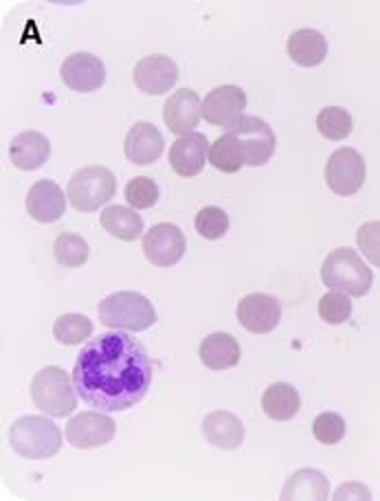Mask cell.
<instances>
[{
	"label": "cell",
	"mask_w": 380,
	"mask_h": 501,
	"mask_svg": "<svg viewBox=\"0 0 380 501\" xmlns=\"http://www.w3.org/2000/svg\"><path fill=\"white\" fill-rule=\"evenodd\" d=\"M152 359L125 332H104L88 341L73 368L77 396L100 411H128L143 400L152 385Z\"/></svg>",
	"instance_id": "obj_1"
},
{
	"label": "cell",
	"mask_w": 380,
	"mask_h": 501,
	"mask_svg": "<svg viewBox=\"0 0 380 501\" xmlns=\"http://www.w3.org/2000/svg\"><path fill=\"white\" fill-rule=\"evenodd\" d=\"M9 447L27 460H49L62 448V431L44 416H25L9 427Z\"/></svg>",
	"instance_id": "obj_2"
},
{
	"label": "cell",
	"mask_w": 380,
	"mask_h": 501,
	"mask_svg": "<svg viewBox=\"0 0 380 501\" xmlns=\"http://www.w3.org/2000/svg\"><path fill=\"white\" fill-rule=\"evenodd\" d=\"M321 279L327 288L339 290L350 297H365L374 284L372 269L350 246L335 249L321 266Z\"/></svg>",
	"instance_id": "obj_3"
},
{
	"label": "cell",
	"mask_w": 380,
	"mask_h": 501,
	"mask_svg": "<svg viewBox=\"0 0 380 501\" xmlns=\"http://www.w3.org/2000/svg\"><path fill=\"white\" fill-rule=\"evenodd\" d=\"M31 400L51 418H67L77 409V390L73 378L62 368L40 369L31 381Z\"/></svg>",
	"instance_id": "obj_4"
},
{
	"label": "cell",
	"mask_w": 380,
	"mask_h": 501,
	"mask_svg": "<svg viewBox=\"0 0 380 501\" xmlns=\"http://www.w3.org/2000/svg\"><path fill=\"white\" fill-rule=\"evenodd\" d=\"M100 321L110 330L143 332L157 323V311L145 295L125 290L100 303Z\"/></svg>",
	"instance_id": "obj_5"
},
{
	"label": "cell",
	"mask_w": 380,
	"mask_h": 501,
	"mask_svg": "<svg viewBox=\"0 0 380 501\" xmlns=\"http://www.w3.org/2000/svg\"><path fill=\"white\" fill-rule=\"evenodd\" d=\"M117 179L104 166H88L75 172L69 181V200L77 212L93 214L115 196Z\"/></svg>",
	"instance_id": "obj_6"
},
{
	"label": "cell",
	"mask_w": 380,
	"mask_h": 501,
	"mask_svg": "<svg viewBox=\"0 0 380 501\" xmlns=\"http://www.w3.org/2000/svg\"><path fill=\"white\" fill-rule=\"evenodd\" d=\"M227 133L236 139L244 166L262 167L275 154V133L260 117H242L236 124L229 125Z\"/></svg>",
	"instance_id": "obj_7"
},
{
	"label": "cell",
	"mask_w": 380,
	"mask_h": 501,
	"mask_svg": "<svg viewBox=\"0 0 380 501\" xmlns=\"http://www.w3.org/2000/svg\"><path fill=\"white\" fill-rule=\"evenodd\" d=\"M365 158L354 148H339L326 166V182L336 196H354L363 187Z\"/></svg>",
	"instance_id": "obj_8"
},
{
	"label": "cell",
	"mask_w": 380,
	"mask_h": 501,
	"mask_svg": "<svg viewBox=\"0 0 380 501\" xmlns=\"http://www.w3.org/2000/svg\"><path fill=\"white\" fill-rule=\"evenodd\" d=\"M187 249L185 233L172 222L154 224L148 233H143V255L154 266L170 269L182 260Z\"/></svg>",
	"instance_id": "obj_9"
},
{
	"label": "cell",
	"mask_w": 380,
	"mask_h": 501,
	"mask_svg": "<svg viewBox=\"0 0 380 501\" xmlns=\"http://www.w3.org/2000/svg\"><path fill=\"white\" fill-rule=\"evenodd\" d=\"M115 420L100 411H82L67 423V440L75 448L104 447L115 438Z\"/></svg>",
	"instance_id": "obj_10"
},
{
	"label": "cell",
	"mask_w": 380,
	"mask_h": 501,
	"mask_svg": "<svg viewBox=\"0 0 380 501\" xmlns=\"http://www.w3.org/2000/svg\"><path fill=\"white\" fill-rule=\"evenodd\" d=\"M238 321L244 330L253 335H269L281 321V306L275 297L264 293H253L238 303Z\"/></svg>",
	"instance_id": "obj_11"
},
{
	"label": "cell",
	"mask_w": 380,
	"mask_h": 501,
	"mask_svg": "<svg viewBox=\"0 0 380 501\" xmlns=\"http://www.w3.org/2000/svg\"><path fill=\"white\" fill-rule=\"evenodd\" d=\"M247 93L240 86H218L207 93L203 100V119L211 125H220V128H229L242 119V112L247 108Z\"/></svg>",
	"instance_id": "obj_12"
},
{
	"label": "cell",
	"mask_w": 380,
	"mask_h": 501,
	"mask_svg": "<svg viewBox=\"0 0 380 501\" xmlns=\"http://www.w3.org/2000/svg\"><path fill=\"white\" fill-rule=\"evenodd\" d=\"M200 119H203V101L191 88H181L172 97H167L163 106V121L176 137L194 133Z\"/></svg>",
	"instance_id": "obj_13"
},
{
	"label": "cell",
	"mask_w": 380,
	"mask_h": 501,
	"mask_svg": "<svg viewBox=\"0 0 380 501\" xmlns=\"http://www.w3.org/2000/svg\"><path fill=\"white\" fill-rule=\"evenodd\" d=\"M64 84L75 93H95L104 86L106 67L97 55L93 53H73L69 55L60 69Z\"/></svg>",
	"instance_id": "obj_14"
},
{
	"label": "cell",
	"mask_w": 380,
	"mask_h": 501,
	"mask_svg": "<svg viewBox=\"0 0 380 501\" xmlns=\"http://www.w3.org/2000/svg\"><path fill=\"white\" fill-rule=\"evenodd\" d=\"M178 82V67L163 53L148 55L134 67V84L145 95H163Z\"/></svg>",
	"instance_id": "obj_15"
},
{
	"label": "cell",
	"mask_w": 380,
	"mask_h": 501,
	"mask_svg": "<svg viewBox=\"0 0 380 501\" xmlns=\"http://www.w3.org/2000/svg\"><path fill=\"white\" fill-rule=\"evenodd\" d=\"M209 141L203 133L178 137L170 148V166L182 179H194L205 170L209 158Z\"/></svg>",
	"instance_id": "obj_16"
},
{
	"label": "cell",
	"mask_w": 380,
	"mask_h": 501,
	"mask_svg": "<svg viewBox=\"0 0 380 501\" xmlns=\"http://www.w3.org/2000/svg\"><path fill=\"white\" fill-rule=\"evenodd\" d=\"M67 198L62 187L55 181H37L27 194V214L36 220V222L51 224L60 220L67 212Z\"/></svg>",
	"instance_id": "obj_17"
},
{
	"label": "cell",
	"mask_w": 380,
	"mask_h": 501,
	"mask_svg": "<svg viewBox=\"0 0 380 501\" xmlns=\"http://www.w3.org/2000/svg\"><path fill=\"white\" fill-rule=\"evenodd\" d=\"M166 149V141L158 128L150 121H139L130 128L128 137H125L124 152L133 166H150V163L158 161Z\"/></svg>",
	"instance_id": "obj_18"
},
{
	"label": "cell",
	"mask_w": 380,
	"mask_h": 501,
	"mask_svg": "<svg viewBox=\"0 0 380 501\" xmlns=\"http://www.w3.org/2000/svg\"><path fill=\"white\" fill-rule=\"evenodd\" d=\"M198 357L200 363L211 372H224V369H231L240 363L242 350L236 336H231L229 332H211L200 343Z\"/></svg>",
	"instance_id": "obj_19"
},
{
	"label": "cell",
	"mask_w": 380,
	"mask_h": 501,
	"mask_svg": "<svg viewBox=\"0 0 380 501\" xmlns=\"http://www.w3.org/2000/svg\"><path fill=\"white\" fill-rule=\"evenodd\" d=\"M51 157V143L37 130H25L16 134L12 145H9V158L18 170L34 172L44 166Z\"/></svg>",
	"instance_id": "obj_20"
},
{
	"label": "cell",
	"mask_w": 380,
	"mask_h": 501,
	"mask_svg": "<svg viewBox=\"0 0 380 501\" xmlns=\"http://www.w3.org/2000/svg\"><path fill=\"white\" fill-rule=\"evenodd\" d=\"M203 435L211 447L233 451L244 442V424L231 411H211L203 418Z\"/></svg>",
	"instance_id": "obj_21"
},
{
	"label": "cell",
	"mask_w": 380,
	"mask_h": 501,
	"mask_svg": "<svg viewBox=\"0 0 380 501\" xmlns=\"http://www.w3.org/2000/svg\"><path fill=\"white\" fill-rule=\"evenodd\" d=\"M281 501H326L330 499V481L321 471L302 468L293 473L279 495Z\"/></svg>",
	"instance_id": "obj_22"
},
{
	"label": "cell",
	"mask_w": 380,
	"mask_h": 501,
	"mask_svg": "<svg viewBox=\"0 0 380 501\" xmlns=\"http://www.w3.org/2000/svg\"><path fill=\"white\" fill-rule=\"evenodd\" d=\"M286 51L297 67L312 69L327 58V40L317 29H299L288 37Z\"/></svg>",
	"instance_id": "obj_23"
},
{
	"label": "cell",
	"mask_w": 380,
	"mask_h": 501,
	"mask_svg": "<svg viewBox=\"0 0 380 501\" xmlns=\"http://www.w3.org/2000/svg\"><path fill=\"white\" fill-rule=\"evenodd\" d=\"M262 409L271 420L286 423V420H293L299 414L302 396L288 383H273L271 387H266L264 396H262Z\"/></svg>",
	"instance_id": "obj_24"
},
{
	"label": "cell",
	"mask_w": 380,
	"mask_h": 501,
	"mask_svg": "<svg viewBox=\"0 0 380 501\" xmlns=\"http://www.w3.org/2000/svg\"><path fill=\"white\" fill-rule=\"evenodd\" d=\"M100 222L110 236L124 242H134L143 236V218L133 207H124V205L106 207L100 215Z\"/></svg>",
	"instance_id": "obj_25"
},
{
	"label": "cell",
	"mask_w": 380,
	"mask_h": 501,
	"mask_svg": "<svg viewBox=\"0 0 380 501\" xmlns=\"http://www.w3.org/2000/svg\"><path fill=\"white\" fill-rule=\"evenodd\" d=\"M53 255L58 264L67 266V269H77V266L86 264L88 255H91V246L77 233H60L55 238Z\"/></svg>",
	"instance_id": "obj_26"
},
{
	"label": "cell",
	"mask_w": 380,
	"mask_h": 501,
	"mask_svg": "<svg viewBox=\"0 0 380 501\" xmlns=\"http://www.w3.org/2000/svg\"><path fill=\"white\" fill-rule=\"evenodd\" d=\"M354 121L352 115L341 106H326L317 115V130L330 141H344L350 137Z\"/></svg>",
	"instance_id": "obj_27"
},
{
	"label": "cell",
	"mask_w": 380,
	"mask_h": 501,
	"mask_svg": "<svg viewBox=\"0 0 380 501\" xmlns=\"http://www.w3.org/2000/svg\"><path fill=\"white\" fill-rule=\"evenodd\" d=\"M93 330H95L93 321L84 315H75V312L62 315L53 323V336L62 345L84 343L86 339H91Z\"/></svg>",
	"instance_id": "obj_28"
},
{
	"label": "cell",
	"mask_w": 380,
	"mask_h": 501,
	"mask_svg": "<svg viewBox=\"0 0 380 501\" xmlns=\"http://www.w3.org/2000/svg\"><path fill=\"white\" fill-rule=\"evenodd\" d=\"M209 163L218 172L224 174H236L244 167V161L240 157V149H238L236 139L229 133H224L222 137H218L214 145L209 148Z\"/></svg>",
	"instance_id": "obj_29"
},
{
	"label": "cell",
	"mask_w": 380,
	"mask_h": 501,
	"mask_svg": "<svg viewBox=\"0 0 380 501\" xmlns=\"http://www.w3.org/2000/svg\"><path fill=\"white\" fill-rule=\"evenodd\" d=\"M196 231L205 238V240H220V238L227 236L229 231V215L224 209L214 207H203L196 215Z\"/></svg>",
	"instance_id": "obj_30"
},
{
	"label": "cell",
	"mask_w": 380,
	"mask_h": 501,
	"mask_svg": "<svg viewBox=\"0 0 380 501\" xmlns=\"http://www.w3.org/2000/svg\"><path fill=\"white\" fill-rule=\"evenodd\" d=\"M161 198V190L150 176H137L125 185V200L133 209H150Z\"/></svg>",
	"instance_id": "obj_31"
},
{
	"label": "cell",
	"mask_w": 380,
	"mask_h": 501,
	"mask_svg": "<svg viewBox=\"0 0 380 501\" xmlns=\"http://www.w3.org/2000/svg\"><path fill=\"white\" fill-rule=\"evenodd\" d=\"M352 315V302L350 295L339 293V290H332V293L323 295L321 302H319V317L323 321L330 323V326H341L350 319Z\"/></svg>",
	"instance_id": "obj_32"
},
{
	"label": "cell",
	"mask_w": 380,
	"mask_h": 501,
	"mask_svg": "<svg viewBox=\"0 0 380 501\" xmlns=\"http://www.w3.org/2000/svg\"><path fill=\"white\" fill-rule=\"evenodd\" d=\"M312 435L317 438V442L327 444V447L339 444L345 438V420L335 411L319 414L312 423Z\"/></svg>",
	"instance_id": "obj_33"
},
{
	"label": "cell",
	"mask_w": 380,
	"mask_h": 501,
	"mask_svg": "<svg viewBox=\"0 0 380 501\" xmlns=\"http://www.w3.org/2000/svg\"><path fill=\"white\" fill-rule=\"evenodd\" d=\"M356 242H359V249L368 257L369 264L380 269V222L360 224L359 233H356Z\"/></svg>",
	"instance_id": "obj_34"
},
{
	"label": "cell",
	"mask_w": 380,
	"mask_h": 501,
	"mask_svg": "<svg viewBox=\"0 0 380 501\" xmlns=\"http://www.w3.org/2000/svg\"><path fill=\"white\" fill-rule=\"evenodd\" d=\"M336 501H369L372 499V493H369L368 486L359 484V481H347V484L341 486L339 490L335 493Z\"/></svg>",
	"instance_id": "obj_35"
}]
</instances>
